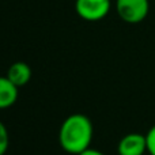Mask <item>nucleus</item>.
I'll return each instance as SVG.
<instances>
[{
	"instance_id": "nucleus-1",
	"label": "nucleus",
	"mask_w": 155,
	"mask_h": 155,
	"mask_svg": "<svg viewBox=\"0 0 155 155\" xmlns=\"http://www.w3.org/2000/svg\"><path fill=\"white\" fill-rule=\"evenodd\" d=\"M93 140V124L84 114L75 113L63 121L59 131V143L68 154L79 155L87 150Z\"/></svg>"
},
{
	"instance_id": "nucleus-2",
	"label": "nucleus",
	"mask_w": 155,
	"mask_h": 155,
	"mask_svg": "<svg viewBox=\"0 0 155 155\" xmlns=\"http://www.w3.org/2000/svg\"><path fill=\"white\" fill-rule=\"evenodd\" d=\"M117 14L125 23L136 25L143 22L150 11L148 0H116Z\"/></svg>"
},
{
	"instance_id": "nucleus-3",
	"label": "nucleus",
	"mask_w": 155,
	"mask_h": 155,
	"mask_svg": "<svg viewBox=\"0 0 155 155\" xmlns=\"http://www.w3.org/2000/svg\"><path fill=\"white\" fill-rule=\"evenodd\" d=\"M76 14L87 22L104 19L110 11V0H76Z\"/></svg>"
},
{
	"instance_id": "nucleus-4",
	"label": "nucleus",
	"mask_w": 155,
	"mask_h": 155,
	"mask_svg": "<svg viewBox=\"0 0 155 155\" xmlns=\"http://www.w3.org/2000/svg\"><path fill=\"white\" fill-rule=\"evenodd\" d=\"M118 155H144L147 151V139L142 134H128L117 146Z\"/></svg>"
},
{
	"instance_id": "nucleus-5",
	"label": "nucleus",
	"mask_w": 155,
	"mask_h": 155,
	"mask_svg": "<svg viewBox=\"0 0 155 155\" xmlns=\"http://www.w3.org/2000/svg\"><path fill=\"white\" fill-rule=\"evenodd\" d=\"M7 78L19 88L30 82V79H31V68H30L29 64H26L23 61H16L8 68Z\"/></svg>"
},
{
	"instance_id": "nucleus-6",
	"label": "nucleus",
	"mask_w": 155,
	"mask_h": 155,
	"mask_svg": "<svg viewBox=\"0 0 155 155\" xmlns=\"http://www.w3.org/2000/svg\"><path fill=\"white\" fill-rule=\"evenodd\" d=\"M18 99V87L7 76H0V109L12 106Z\"/></svg>"
},
{
	"instance_id": "nucleus-7",
	"label": "nucleus",
	"mask_w": 155,
	"mask_h": 155,
	"mask_svg": "<svg viewBox=\"0 0 155 155\" xmlns=\"http://www.w3.org/2000/svg\"><path fill=\"white\" fill-rule=\"evenodd\" d=\"M8 144H10V136H8V131L5 125L0 121V155H4L5 151L8 150Z\"/></svg>"
},
{
	"instance_id": "nucleus-8",
	"label": "nucleus",
	"mask_w": 155,
	"mask_h": 155,
	"mask_svg": "<svg viewBox=\"0 0 155 155\" xmlns=\"http://www.w3.org/2000/svg\"><path fill=\"white\" fill-rule=\"evenodd\" d=\"M147 139V151L150 155H155V125L150 128V131L146 135Z\"/></svg>"
},
{
	"instance_id": "nucleus-9",
	"label": "nucleus",
	"mask_w": 155,
	"mask_h": 155,
	"mask_svg": "<svg viewBox=\"0 0 155 155\" xmlns=\"http://www.w3.org/2000/svg\"><path fill=\"white\" fill-rule=\"evenodd\" d=\"M79 155H105L104 153H101V151H98V150H94V148H90L88 147L87 150H84V151H82Z\"/></svg>"
}]
</instances>
